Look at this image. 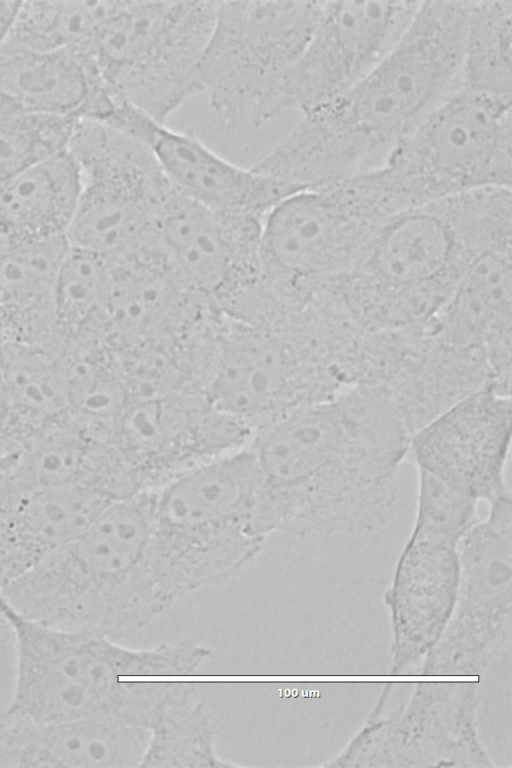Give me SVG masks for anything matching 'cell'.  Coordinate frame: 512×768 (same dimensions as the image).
Segmentation results:
<instances>
[{
    "instance_id": "cell-1",
    "label": "cell",
    "mask_w": 512,
    "mask_h": 768,
    "mask_svg": "<svg viewBox=\"0 0 512 768\" xmlns=\"http://www.w3.org/2000/svg\"><path fill=\"white\" fill-rule=\"evenodd\" d=\"M409 441L382 386L349 388L257 428L247 447L258 471L261 530L304 536L385 525Z\"/></svg>"
},
{
    "instance_id": "cell-2",
    "label": "cell",
    "mask_w": 512,
    "mask_h": 768,
    "mask_svg": "<svg viewBox=\"0 0 512 768\" xmlns=\"http://www.w3.org/2000/svg\"><path fill=\"white\" fill-rule=\"evenodd\" d=\"M472 1H420L392 50L346 92L310 111L254 170L309 189L370 170L459 84Z\"/></svg>"
},
{
    "instance_id": "cell-3",
    "label": "cell",
    "mask_w": 512,
    "mask_h": 768,
    "mask_svg": "<svg viewBox=\"0 0 512 768\" xmlns=\"http://www.w3.org/2000/svg\"><path fill=\"white\" fill-rule=\"evenodd\" d=\"M500 195L482 188L405 210L378 232L365 256L329 291L359 326L408 330L443 310L472 259L505 234Z\"/></svg>"
},
{
    "instance_id": "cell-4",
    "label": "cell",
    "mask_w": 512,
    "mask_h": 768,
    "mask_svg": "<svg viewBox=\"0 0 512 768\" xmlns=\"http://www.w3.org/2000/svg\"><path fill=\"white\" fill-rule=\"evenodd\" d=\"M150 490L108 506L79 536L2 589L17 615L113 640L171 607L151 550Z\"/></svg>"
},
{
    "instance_id": "cell-5",
    "label": "cell",
    "mask_w": 512,
    "mask_h": 768,
    "mask_svg": "<svg viewBox=\"0 0 512 768\" xmlns=\"http://www.w3.org/2000/svg\"><path fill=\"white\" fill-rule=\"evenodd\" d=\"M15 643V680L6 711L38 722L123 718L150 727L166 682L131 676L190 675L212 651L188 641L132 649L106 636L1 615Z\"/></svg>"
},
{
    "instance_id": "cell-6",
    "label": "cell",
    "mask_w": 512,
    "mask_h": 768,
    "mask_svg": "<svg viewBox=\"0 0 512 768\" xmlns=\"http://www.w3.org/2000/svg\"><path fill=\"white\" fill-rule=\"evenodd\" d=\"M258 471L247 446L198 464L151 490V547L175 600L235 577L261 553Z\"/></svg>"
},
{
    "instance_id": "cell-7",
    "label": "cell",
    "mask_w": 512,
    "mask_h": 768,
    "mask_svg": "<svg viewBox=\"0 0 512 768\" xmlns=\"http://www.w3.org/2000/svg\"><path fill=\"white\" fill-rule=\"evenodd\" d=\"M398 210L365 172L296 191L264 217L261 284L276 300L305 304L352 271Z\"/></svg>"
},
{
    "instance_id": "cell-8",
    "label": "cell",
    "mask_w": 512,
    "mask_h": 768,
    "mask_svg": "<svg viewBox=\"0 0 512 768\" xmlns=\"http://www.w3.org/2000/svg\"><path fill=\"white\" fill-rule=\"evenodd\" d=\"M217 352L205 397L253 431L342 391L314 329L282 309L258 323L217 314Z\"/></svg>"
},
{
    "instance_id": "cell-9",
    "label": "cell",
    "mask_w": 512,
    "mask_h": 768,
    "mask_svg": "<svg viewBox=\"0 0 512 768\" xmlns=\"http://www.w3.org/2000/svg\"><path fill=\"white\" fill-rule=\"evenodd\" d=\"M219 1H113L87 52L111 96L156 121L198 93Z\"/></svg>"
},
{
    "instance_id": "cell-10",
    "label": "cell",
    "mask_w": 512,
    "mask_h": 768,
    "mask_svg": "<svg viewBox=\"0 0 512 768\" xmlns=\"http://www.w3.org/2000/svg\"><path fill=\"white\" fill-rule=\"evenodd\" d=\"M511 100L457 87L376 166L411 207L511 188Z\"/></svg>"
},
{
    "instance_id": "cell-11",
    "label": "cell",
    "mask_w": 512,
    "mask_h": 768,
    "mask_svg": "<svg viewBox=\"0 0 512 768\" xmlns=\"http://www.w3.org/2000/svg\"><path fill=\"white\" fill-rule=\"evenodd\" d=\"M66 151L82 178L68 244L110 266L153 244L172 187L149 147L106 122L82 119L74 123Z\"/></svg>"
},
{
    "instance_id": "cell-12",
    "label": "cell",
    "mask_w": 512,
    "mask_h": 768,
    "mask_svg": "<svg viewBox=\"0 0 512 768\" xmlns=\"http://www.w3.org/2000/svg\"><path fill=\"white\" fill-rule=\"evenodd\" d=\"M324 3L219 1L196 83L221 121L253 125L280 77L306 47Z\"/></svg>"
},
{
    "instance_id": "cell-13",
    "label": "cell",
    "mask_w": 512,
    "mask_h": 768,
    "mask_svg": "<svg viewBox=\"0 0 512 768\" xmlns=\"http://www.w3.org/2000/svg\"><path fill=\"white\" fill-rule=\"evenodd\" d=\"M420 1H325L298 59L283 73L253 126L288 110L310 111L363 79L399 41Z\"/></svg>"
},
{
    "instance_id": "cell-14",
    "label": "cell",
    "mask_w": 512,
    "mask_h": 768,
    "mask_svg": "<svg viewBox=\"0 0 512 768\" xmlns=\"http://www.w3.org/2000/svg\"><path fill=\"white\" fill-rule=\"evenodd\" d=\"M262 222L258 217L215 212L172 188L156 221L155 244L190 295L224 311L262 286Z\"/></svg>"
},
{
    "instance_id": "cell-15",
    "label": "cell",
    "mask_w": 512,
    "mask_h": 768,
    "mask_svg": "<svg viewBox=\"0 0 512 768\" xmlns=\"http://www.w3.org/2000/svg\"><path fill=\"white\" fill-rule=\"evenodd\" d=\"M511 420V396L487 387L414 432L408 456L417 470L490 504L511 495L506 479Z\"/></svg>"
},
{
    "instance_id": "cell-16",
    "label": "cell",
    "mask_w": 512,
    "mask_h": 768,
    "mask_svg": "<svg viewBox=\"0 0 512 768\" xmlns=\"http://www.w3.org/2000/svg\"><path fill=\"white\" fill-rule=\"evenodd\" d=\"M126 132L149 147L178 194L215 212L264 219L282 199L301 190L239 167L196 136L173 130L141 111L130 116Z\"/></svg>"
},
{
    "instance_id": "cell-17",
    "label": "cell",
    "mask_w": 512,
    "mask_h": 768,
    "mask_svg": "<svg viewBox=\"0 0 512 768\" xmlns=\"http://www.w3.org/2000/svg\"><path fill=\"white\" fill-rule=\"evenodd\" d=\"M107 502L84 484L33 487L0 470L2 589L83 533Z\"/></svg>"
},
{
    "instance_id": "cell-18",
    "label": "cell",
    "mask_w": 512,
    "mask_h": 768,
    "mask_svg": "<svg viewBox=\"0 0 512 768\" xmlns=\"http://www.w3.org/2000/svg\"><path fill=\"white\" fill-rule=\"evenodd\" d=\"M149 733L117 719L38 722L0 711V767H139Z\"/></svg>"
},
{
    "instance_id": "cell-19",
    "label": "cell",
    "mask_w": 512,
    "mask_h": 768,
    "mask_svg": "<svg viewBox=\"0 0 512 768\" xmlns=\"http://www.w3.org/2000/svg\"><path fill=\"white\" fill-rule=\"evenodd\" d=\"M0 94L25 111L74 121H105L115 105L82 48L37 51L7 40L0 47Z\"/></svg>"
},
{
    "instance_id": "cell-20",
    "label": "cell",
    "mask_w": 512,
    "mask_h": 768,
    "mask_svg": "<svg viewBox=\"0 0 512 768\" xmlns=\"http://www.w3.org/2000/svg\"><path fill=\"white\" fill-rule=\"evenodd\" d=\"M435 323L450 339L483 347L493 377L499 381L510 379L511 244L487 248L472 259Z\"/></svg>"
},
{
    "instance_id": "cell-21",
    "label": "cell",
    "mask_w": 512,
    "mask_h": 768,
    "mask_svg": "<svg viewBox=\"0 0 512 768\" xmlns=\"http://www.w3.org/2000/svg\"><path fill=\"white\" fill-rule=\"evenodd\" d=\"M410 436L465 398L492 387L486 352L452 343L429 325L403 366L383 386Z\"/></svg>"
},
{
    "instance_id": "cell-22",
    "label": "cell",
    "mask_w": 512,
    "mask_h": 768,
    "mask_svg": "<svg viewBox=\"0 0 512 768\" xmlns=\"http://www.w3.org/2000/svg\"><path fill=\"white\" fill-rule=\"evenodd\" d=\"M82 190L67 151L38 161L0 183V247L66 237Z\"/></svg>"
},
{
    "instance_id": "cell-23",
    "label": "cell",
    "mask_w": 512,
    "mask_h": 768,
    "mask_svg": "<svg viewBox=\"0 0 512 768\" xmlns=\"http://www.w3.org/2000/svg\"><path fill=\"white\" fill-rule=\"evenodd\" d=\"M66 237L0 247V343L52 349L54 298Z\"/></svg>"
},
{
    "instance_id": "cell-24",
    "label": "cell",
    "mask_w": 512,
    "mask_h": 768,
    "mask_svg": "<svg viewBox=\"0 0 512 768\" xmlns=\"http://www.w3.org/2000/svg\"><path fill=\"white\" fill-rule=\"evenodd\" d=\"M215 748L210 716L196 688L180 683L154 724L139 767H237Z\"/></svg>"
},
{
    "instance_id": "cell-25",
    "label": "cell",
    "mask_w": 512,
    "mask_h": 768,
    "mask_svg": "<svg viewBox=\"0 0 512 768\" xmlns=\"http://www.w3.org/2000/svg\"><path fill=\"white\" fill-rule=\"evenodd\" d=\"M110 282L111 267L106 261L69 245L55 287V350L102 338Z\"/></svg>"
},
{
    "instance_id": "cell-26",
    "label": "cell",
    "mask_w": 512,
    "mask_h": 768,
    "mask_svg": "<svg viewBox=\"0 0 512 768\" xmlns=\"http://www.w3.org/2000/svg\"><path fill=\"white\" fill-rule=\"evenodd\" d=\"M511 39L512 0L472 1L458 87L511 100Z\"/></svg>"
},
{
    "instance_id": "cell-27",
    "label": "cell",
    "mask_w": 512,
    "mask_h": 768,
    "mask_svg": "<svg viewBox=\"0 0 512 768\" xmlns=\"http://www.w3.org/2000/svg\"><path fill=\"white\" fill-rule=\"evenodd\" d=\"M113 1H21L7 41L37 51L85 48Z\"/></svg>"
},
{
    "instance_id": "cell-28",
    "label": "cell",
    "mask_w": 512,
    "mask_h": 768,
    "mask_svg": "<svg viewBox=\"0 0 512 768\" xmlns=\"http://www.w3.org/2000/svg\"><path fill=\"white\" fill-rule=\"evenodd\" d=\"M74 120L25 111L0 94V183L65 152Z\"/></svg>"
},
{
    "instance_id": "cell-29",
    "label": "cell",
    "mask_w": 512,
    "mask_h": 768,
    "mask_svg": "<svg viewBox=\"0 0 512 768\" xmlns=\"http://www.w3.org/2000/svg\"><path fill=\"white\" fill-rule=\"evenodd\" d=\"M418 472L413 530L459 541L477 520V502L454 491L436 477Z\"/></svg>"
},
{
    "instance_id": "cell-30",
    "label": "cell",
    "mask_w": 512,
    "mask_h": 768,
    "mask_svg": "<svg viewBox=\"0 0 512 768\" xmlns=\"http://www.w3.org/2000/svg\"><path fill=\"white\" fill-rule=\"evenodd\" d=\"M21 1H0V47L7 40Z\"/></svg>"
}]
</instances>
